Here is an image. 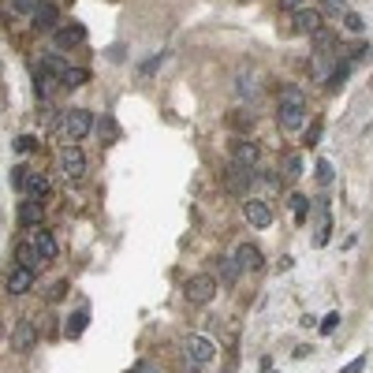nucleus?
<instances>
[{
  "mask_svg": "<svg viewBox=\"0 0 373 373\" xmlns=\"http://www.w3.org/2000/svg\"><path fill=\"white\" fill-rule=\"evenodd\" d=\"M306 116H310V108H306V93L299 86H280V108H277V120L287 135H299L306 127Z\"/></svg>",
  "mask_w": 373,
  "mask_h": 373,
  "instance_id": "nucleus-1",
  "label": "nucleus"
},
{
  "mask_svg": "<svg viewBox=\"0 0 373 373\" xmlns=\"http://www.w3.org/2000/svg\"><path fill=\"white\" fill-rule=\"evenodd\" d=\"M93 116L86 108H68L60 116V123H56V138H63L68 145H75V142H83V138H90V131H93Z\"/></svg>",
  "mask_w": 373,
  "mask_h": 373,
  "instance_id": "nucleus-2",
  "label": "nucleus"
},
{
  "mask_svg": "<svg viewBox=\"0 0 373 373\" xmlns=\"http://www.w3.org/2000/svg\"><path fill=\"white\" fill-rule=\"evenodd\" d=\"M336 56V34H329V30H317L314 34V56H310V71L317 83H325L329 78V63Z\"/></svg>",
  "mask_w": 373,
  "mask_h": 373,
  "instance_id": "nucleus-3",
  "label": "nucleus"
},
{
  "mask_svg": "<svg viewBox=\"0 0 373 373\" xmlns=\"http://www.w3.org/2000/svg\"><path fill=\"white\" fill-rule=\"evenodd\" d=\"M183 359L190 366H209L217 359V344H213V336H205V332H190L183 336Z\"/></svg>",
  "mask_w": 373,
  "mask_h": 373,
  "instance_id": "nucleus-4",
  "label": "nucleus"
},
{
  "mask_svg": "<svg viewBox=\"0 0 373 373\" xmlns=\"http://www.w3.org/2000/svg\"><path fill=\"white\" fill-rule=\"evenodd\" d=\"M217 287H220L217 277H209V272H198V277H190V280L183 284V299H187L190 306H209V302L217 299Z\"/></svg>",
  "mask_w": 373,
  "mask_h": 373,
  "instance_id": "nucleus-5",
  "label": "nucleus"
},
{
  "mask_svg": "<svg viewBox=\"0 0 373 373\" xmlns=\"http://www.w3.org/2000/svg\"><path fill=\"white\" fill-rule=\"evenodd\" d=\"M60 172L68 175V180H86V172H90V165H86V153L78 150V145H60Z\"/></svg>",
  "mask_w": 373,
  "mask_h": 373,
  "instance_id": "nucleus-6",
  "label": "nucleus"
},
{
  "mask_svg": "<svg viewBox=\"0 0 373 373\" xmlns=\"http://www.w3.org/2000/svg\"><path fill=\"white\" fill-rule=\"evenodd\" d=\"M242 217H247V224H250V228H257V232L272 228V205H269V202H262V198L242 202Z\"/></svg>",
  "mask_w": 373,
  "mask_h": 373,
  "instance_id": "nucleus-7",
  "label": "nucleus"
},
{
  "mask_svg": "<svg viewBox=\"0 0 373 373\" xmlns=\"http://www.w3.org/2000/svg\"><path fill=\"white\" fill-rule=\"evenodd\" d=\"M250 183H254V172H250V168L235 165V160L224 168V187H228V194H247Z\"/></svg>",
  "mask_w": 373,
  "mask_h": 373,
  "instance_id": "nucleus-8",
  "label": "nucleus"
},
{
  "mask_svg": "<svg viewBox=\"0 0 373 373\" xmlns=\"http://www.w3.org/2000/svg\"><path fill=\"white\" fill-rule=\"evenodd\" d=\"M23 239H26V242H30V247H34V250H38V254L45 257V262H53V257L60 254V242H56L53 235H48L45 228H30V232H26Z\"/></svg>",
  "mask_w": 373,
  "mask_h": 373,
  "instance_id": "nucleus-9",
  "label": "nucleus"
},
{
  "mask_svg": "<svg viewBox=\"0 0 373 373\" xmlns=\"http://www.w3.org/2000/svg\"><path fill=\"white\" fill-rule=\"evenodd\" d=\"M232 160H235V165H242V168H250V172H257V165H262V150H257V142L239 138L232 145Z\"/></svg>",
  "mask_w": 373,
  "mask_h": 373,
  "instance_id": "nucleus-10",
  "label": "nucleus"
},
{
  "mask_svg": "<svg viewBox=\"0 0 373 373\" xmlns=\"http://www.w3.org/2000/svg\"><path fill=\"white\" fill-rule=\"evenodd\" d=\"M34 344H38V329H34L30 317H23L19 325H15V332H11V347L19 354H26V351H34Z\"/></svg>",
  "mask_w": 373,
  "mask_h": 373,
  "instance_id": "nucleus-11",
  "label": "nucleus"
},
{
  "mask_svg": "<svg viewBox=\"0 0 373 373\" xmlns=\"http://www.w3.org/2000/svg\"><path fill=\"white\" fill-rule=\"evenodd\" d=\"M295 30L306 38H314L317 30H325V15H321L317 8H299L295 11Z\"/></svg>",
  "mask_w": 373,
  "mask_h": 373,
  "instance_id": "nucleus-12",
  "label": "nucleus"
},
{
  "mask_svg": "<svg viewBox=\"0 0 373 373\" xmlns=\"http://www.w3.org/2000/svg\"><path fill=\"white\" fill-rule=\"evenodd\" d=\"M34 280H38V272H34V269L15 265V269L8 272V295H26V291L34 287Z\"/></svg>",
  "mask_w": 373,
  "mask_h": 373,
  "instance_id": "nucleus-13",
  "label": "nucleus"
},
{
  "mask_svg": "<svg viewBox=\"0 0 373 373\" xmlns=\"http://www.w3.org/2000/svg\"><path fill=\"white\" fill-rule=\"evenodd\" d=\"M23 190H26V198H30V202H45L48 194H53V183H48V175L30 172L26 180H23Z\"/></svg>",
  "mask_w": 373,
  "mask_h": 373,
  "instance_id": "nucleus-14",
  "label": "nucleus"
},
{
  "mask_svg": "<svg viewBox=\"0 0 373 373\" xmlns=\"http://www.w3.org/2000/svg\"><path fill=\"white\" fill-rule=\"evenodd\" d=\"M83 41H86V30L78 26V23L56 26V45H60V48H75V45H83Z\"/></svg>",
  "mask_w": 373,
  "mask_h": 373,
  "instance_id": "nucleus-15",
  "label": "nucleus"
},
{
  "mask_svg": "<svg viewBox=\"0 0 373 373\" xmlns=\"http://www.w3.org/2000/svg\"><path fill=\"white\" fill-rule=\"evenodd\" d=\"M19 224H26V228H41V224H45V205L26 198V202L19 205Z\"/></svg>",
  "mask_w": 373,
  "mask_h": 373,
  "instance_id": "nucleus-16",
  "label": "nucleus"
},
{
  "mask_svg": "<svg viewBox=\"0 0 373 373\" xmlns=\"http://www.w3.org/2000/svg\"><path fill=\"white\" fill-rule=\"evenodd\" d=\"M235 257H239V265H242V269H250V272L265 269V257H262V250H257L254 242H242V247L235 250Z\"/></svg>",
  "mask_w": 373,
  "mask_h": 373,
  "instance_id": "nucleus-17",
  "label": "nucleus"
},
{
  "mask_svg": "<svg viewBox=\"0 0 373 373\" xmlns=\"http://www.w3.org/2000/svg\"><path fill=\"white\" fill-rule=\"evenodd\" d=\"M38 68H41V71H48V75H53L56 83H60V78L68 75V68H71V63L63 60L60 53H45V56H41V63H38Z\"/></svg>",
  "mask_w": 373,
  "mask_h": 373,
  "instance_id": "nucleus-18",
  "label": "nucleus"
},
{
  "mask_svg": "<svg viewBox=\"0 0 373 373\" xmlns=\"http://www.w3.org/2000/svg\"><path fill=\"white\" fill-rule=\"evenodd\" d=\"M239 272H242V265H239V257H235V250L232 254H224L220 257V284H239Z\"/></svg>",
  "mask_w": 373,
  "mask_h": 373,
  "instance_id": "nucleus-19",
  "label": "nucleus"
},
{
  "mask_svg": "<svg viewBox=\"0 0 373 373\" xmlns=\"http://www.w3.org/2000/svg\"><path fill=\"white\" fill-rule=\"evenodd\" d=\"M19 265H26V269H34V272H38V269H45L48 262H45V257H41L34 247H30L26 239H19Z\"/></svg>",
  "mask_w": 373,
  "mask_h": 373,
  "instance_id": "nucleus-20",
  "label": "nucleus"
},
{
  "mask_svg": "<svg viewBox=\"0 0 373 373\" xmlns=\"http://www.w3.org/2000/svg\"><path fill=\"white\" fill-rule=\"evenodd\" d=\"M60 26V11L53 4H45L38 15H34V30H56Z\"/></svg>",
  "mask_w": 373,
  "mask_h": 373,
  "instance_id": "nucleus-21",
  "label": "nucleus"
},
{
  "mask_svg": "<svg viewBox=\"0 0 373 373\" xmlns=\"http://www.w3.org/2000/svg\"><path fill=\"white\" fill-rule=\"evenodd\" d=\"M86 325H90V310L83 306V310H75V314H71V321H68V329H63V332H68V339H78Z\"/></svg>",
  "mask_w": 373,
  "mask_h": 373,
  "instance_id": "nucleus-22",
  "label": "nucleus"
},
{
  "mask_svg": "<svg viewBox=\"0 0 373 373\" xmlns=\"http://www.w3.org/2000/svg\"><path fill=\"white\" fill-rule=\"evenodd\" d=\"M86 83H90V71L86 68H68V75L60 78L63 90H78V86H86Z\"/></svg>",
  "mask_w": 373,
  "mask_h": 373,
  "instance_id": "nucleus-23",
  "label": "nucleus"
},
{
  "mask_svg": "<svg viewBox=\"0 0 373 373\" xmlns=\"http://www.w3.org/2000/svg\"><path fill=\"white\" fill-rule=\"evenodd\" d=\"M291 217H295V224H306V217H310V198L306 194H291Z\"/></svg>",
  "mask_w": 373,
  "mask_h": 373,
  "instance_id": "nucleus-24",
  "label": "nucleus"
},
{
  "mask_svg": "<svg viewBox=\"0 0 373 373\" xmlns=\"http://www.w3.org/2000/svg\"><path fill=\"white\" fill-rule=\"evenodd\" d=\"M317 11H321V15H329V19H344L351 8H347V0H321V8H317Z\"/></svg>",
  "mask_w": 373,
  "mask_h": 373,
  "instance_id": "nucleus-25",
  "label": "nucleus"
},
{
  "mask_svg": "<svg viewBox=\"0 0 373 373\" xmlns=\"http://www.w3.org/2000/svg\"><path fill=\"white\" fill-rule=\"evenodd\" d=\"M11 8L19 15H30V19H34V15L45 8V0H11Z\"/></svg>",
  "mask_w": 373,
  "mask_h": 373,
  "instance_id": "nucleus-26",
  "label": "nucleus"
},
{
  "mask_svg": "<svg viewBox=\"0 0 373 373\" xmlns=\"http://www.w3.org/2000/svg\"><path fill=\"white\" fill-rule=\"evenodd\" d=\"M284 175H287V180H299V175H302V157L299 153L284 157Z\"/></svg>",
  "mask_w": 373,
  "mask_h": 373,
  "instance_id": "nucleus-27",
  "label": "nucleus"
},
{
  "mask_svg": "<svg viewBox=\"0 0 373 373\" xmlns=\"http://www.w3.org/2000/svg\"><path fill=\"white\" fill-rule=\"evenodd\" d=\"M351 75V60H339L336 68H332V83H329V90H339L344 86V78Z\"/></svg>",
  "mask_w": 373,
  "mask_h": 373,
  "instance_id": "nucleus-28",
  "label": "nucleus"
},
{
  "mask_svg": "<svg viewBox=\"0 0 373 373\" xmlns=\"http://www.w3.org/2000/svg\"><path fill=\"white\" fill-rule=\"evenodd\" d=\"M93 127H97V131H101V142H116V120H112V116L97 120Z\"/></svg>",
  "mask_w": 373,
  "mask_h": 373,
  "instance_id": "nucleus-29",
  "label": "nucleus"
},
{
  "mask_svg": "<svg viewBox=\"0 0 373 373\" xmlns=\"http://www.w3.org/2000/svg\"><path fill=\"white\" fill-rule=\"evenodd\" d=\"M239 90H247V93L257 90V71H254V68H247V71L239 75Z\"/></svg>",
  "mask_w": 373,
  "mask_h": 373,
  "instance_id": "nucleus-30",
  "label": "nucleus"
},
{
  "mask_svg": "<svg viewBox=\"0 0 373 373\" xmlns=\"http://www.w3.org/2000/svg\"><path fill=\"white\" fill-rule=\"evenodd\" d=\"M317 183L321 187L332 183V165H329V160H317Z\"/></svg>",
  "mask_w": 373,
  "mask_h": 373,
  "instance_id": "nucleus-31",
  "label": "nucleus"
},
{
  "mask_svg": "<svg viewBox=\"0 0 373 373\" xmlns=\"http://www.w3.org/2000/svg\"><path fill=\"white\" fill-rule=\"evenodd\" d=\"M344 23H347V30H354V34H362V30H366L362 15H354V11H347V15H344Z\"/></svg>",
  "mask_w": 373,
  "mask_h": 373,
  "instance_id": "nucleus-32",
  "label": "nucleus"
},
{
  "mask_svg": "<svg viewBox=\"0 0 373 373\" xmlns=\"http://www.w3.org/2000/svg\"><path fill=\"white\" fill-rule=\"evenodd\" d=\"M321 142V123H310L306 127V145H317Z\"/></svg>",
  "mask_w": 373,
  "mask_h": 373,
  "instance_id": "nucleus-33",
  "label": "nucleus"
},
{
  "mask_svg": "<svg viewBox=\"0 0 373 373\" xmlns=\"http://www.w3.org/2000/svg\"><path fill=\"white\" fill-rule=\"evenodd\" d=\"M362 369H366V354H359L354 362H347V366L339 369V373H362Z\"/></svg>",
  "mask_w": 373,
  "mask_h": 373,
  "instance_id": "nucleus-34",
  "label": "nucleus"
},
{
  "mask_svg": "<svg viewBox=\"0 0 373 373\" xmlns=\"http://www.w3.org/2000/svg\"><path fill=\"white\" fill-rule=\"evenodd\" d=\"M262 187H265L269 194H277V190H280V175H262Z\"/></svg>",
  "mask_w": 373,
  "mask_h": 373,
  "instance_id": "nucleus-35",
  "label": "nucleus"
},
{
  "mask_svg": "<svg viewBox=\"0 0 373 373\" xmlns=\"http://www.w3.org/2000/svg\"><path fill=\"white\" fill-rule=\"evenodd\" d=\"M63 295H68V280H60L53 291H48V302H56V299H63Z\"/></svg>",
  "mask_w": 373,
  "mask_h": 373,
  "instance_id": "nucleus-36",
  "label": "nucleus"
},
{
  "mask_svg": "<svg viewBox=\"0 0 373 373\" xmlns=\"http://www.w3.org/2000/svg\"><path fill=\"white\" fill-rule=\"evenodd\" d=\"M336 325H339V314H329L325 321H321V332H325V336H329V332H332Z\"/></svg>",
  "mask_w": 373,
  "mask_h": 373,
  "instance_id": "nucleus-37",
  "label": "nucleus"
},
{
  "mask_svg": "<svg viewBox=\"0 0 373 373\" xmlns=\"http://www.w3.org/2000/svg\"><path fill=\"white\" fill-rule=\"evenodd\" d=\"M15 150H19V153H26V150H34V138H15Z\"/></svg>",
  "mask_w": 373,
  "mask_h": 373,
  "instance_id": "nucleus-38",
  "label": "nucleus"
},
{
  "mask_svg": "<svg viewBox=\"0 0 373 373\" xmlns=\"http://www.w3.org/2000/svg\"><path fill=\"white\" fill-rule=\"evenodd\" d=\"M280 4H284L287 11H299V8H306V0H280Z\"/></svg>",
  "mask_w": 373,
  "mask_h": 373,
  "instance_id": "nucleus-39",
  "label": "nucleus"
},
{
  "mask_svg": "<svg viewBox=\"0 0 373 373\" xmlns=\"http://www.w3.org/2000/svg\"><path fill=\"white\" fill-rule=\"evenodd\" d=\"M131 373H157V366H153V362H138Z\"/></svg>",
  "mask_w": 373,
  "mask_h": 373,
  "instance_id": "nucleus-40",
  "label": "nucleus"
},
{
  "mask_svg": "<svg viewBox=\"0 0 373 373\" xmlns=\"http://www.w3.org/2000/svg\"><path fill=\"white\" fill-rule=\"evenodd\" d=\"M194 369H198V366H194ZM194 369H187V373H194Z\"/></svg>",
  "mask_w": 373,
  "mask_h": 373,
  "instance_id": "nucleus-41",
  "label": "nucleus"
}]
</instances>
